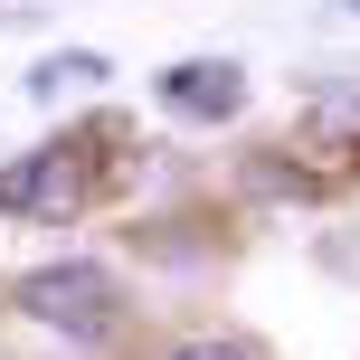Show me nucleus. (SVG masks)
I'll return each instance as SVG.
<instances>
[{"label":"nucleus","instance_id":"nucleus-5","mask_svg":"<svg viewBox=\"0 0 360 360\" xmlns=\"http://www.w3.org/2000/svg\"><path fill=\"white\" fill-rule=\"evenodd\" d=\"M171 360H266L256 342H237V332H209V342H180Z\"/></svg>","mask_w":360,"mask_h":360},{"label":"nucleus","instance_id":"nucleus-4","mask_svg":"<svg viewBox=\"0 0 360 360\" xmlns=\"http://www.w3.org/2000/svg\"><path fill=\"white\" fill-rule=\"evenodd\" d=\"M105 76V57H48L38 67V95H67V86H95Z\"/></svg>","mask_w":360,"mask_h":360},{"label":"nucleus","instance_id":"nucleus-2","mask_svg":"<svg viewBox=\"0 0 360 360\" xmlns=\"http://www.w3.org/2000/svg\"><path fill=\"white\" fill-rule=\"evenodd\" d=\"M76 199H86V152H76V143H48V152H29V162H10V171H0V209L67 218Z\"/></svg>","mask_w":360,"mask_h":360},{"label":"nucleus","instance_id":"nucleus-3","mask_svg":"<svg viewBox=\"0 0 360 360\" xmlns=\"http://www.w3.org/2000/svg\"><path fill=\"white\" fill-rule=\"evenodd\" d=\"M162 105L190 114V124H228V114L247 105V67H228V57H180L162 76Z\"/></svg>","mask_w":360,"mask_h":360},{"label":"nucleus","instance_id":"nucleus-1","mask_svg":"<svg viewBox=\"0 0 360 360\" xmlns=\"http://www.w3.org/2000/svg\"><path fill=\"white\" fill-rule=\"evenodd\" d=\"M19 313H29L38 332H57V342H76V351H95V342H114L124 332V285H114L105 266H38L29 285H19Z\"/></svg>","mask_w":360,"mask_h":360}]
</instances>
